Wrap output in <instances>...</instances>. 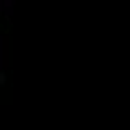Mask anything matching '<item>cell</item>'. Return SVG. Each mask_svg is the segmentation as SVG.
Instances as JSON below:
<instances>
[]
</instances>
